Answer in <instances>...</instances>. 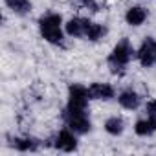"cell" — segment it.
I'll return each instance as SVG.
<instances>
[{
	"label": "cell",
	"instance_id": "cell-12",
	"mask_svg": "<svg viewBox=\"0 0 156 156\" xmlns=\"http://www.w3.org/2000/svg\"><path fill=\"white\" fill-rule=\"evenodd\" d=\"M134 134L140 136V138H149L152 134H156V118L154 116H145V118H140L136 119L134 123Z\"/></svg>",
	"mask_w": 156,
	"mask_h": 156
},
{
	"label": "cell",
	"instance_id": "cell-4",
	"mask_svg": "<svg viewBox=\"0 0 156 156\" xmlns=\"http://www.w3.org/2000/svg\"><path fill=\"white\" fill-rule=\"evenodd\" d=\"M88 103H90L88 87H85L81 83H72L68 87L64 108H68V110H88Z\"/></svg>",
	"mask_w": 156,
	"mask_h": 156
},
{
	"label": "cell",
	"instance_id": "cell-16",
	"mask_svg": "<svg viewBox=\"0 0 156 156\" xmlns=\"http://www.w3.org/2000/svg\"><path fill=\"white\" fill-rule=\"evenodd\" d=\"M79 4H81V8L88 9L90 13H98L99 11V2L98 0H79Z\"/></svg>",
	"mask_w": 156,
	"mask_h": 156
},
{
	"label": "cell",
	"instance_id": "cell-7",
	"mask_svg": "<svg viewBox=\"0 0 156 156\" xmlns=\"http://www.w3.org/2000/svg\"><path fill=\"white\" fill-rule=\"evenodd\" d=\"M87 26H88V19L75 15V17H70L64 22V31L70 39H85Z\"/></svg>",
	"mask_w": 156,
	"mask_h": 156
},
{
	"label": "cell",
	"instance_id": "cell-17",
	"mask_svg": "<svg viewBox=\"0 0 156 156\" xmlns=\"http://www.w3.org/2000/svg\"><path fill=\"white\" fill-rule=\"evenodd\" d=\"M145 112H147L149 116H154V118H156V98H152L151 101H147V105H145Z\"/></svg>",
	"mask_w": 156,
	"mask_h": 156
},
{
	"label": "cell",
	"instance_id": "cell-11",
	"mask_svg": "<svg viewBox=\"0 0 156 156\" xmlns=\"http://www.w3.org/2000/svg\"><path fill=\"white\" fill-rule=\"evenodd\" d=\"M149 19V9L136 4V6H130L127 11H125V22L130 26V28H140L147 22Z\"/></svg>",
	"mask_w": 156,
	"mask_h": 156
},
{
	"label": "cell",
	"instance_id": "cell-14",
	"mask_svg": "<svg viewBox=\"0 0 156 156\" xmlns=\"http://www.w3.org/2000/svg\"><path fill=\"white\" fill-rule=\"evenodd\" d=\"M125 127H127L125 119H123L121 116H118V114H114V116L107 118V119H105V123H103L105 132H107L108 136H114V138L121 136V134L125 132Z\"/></svg>",
	"mask_w": 156,
	"mask_h": 156
},
{
	"label": "cell",
	"instance_id": "cell-8",
	"mask_svg": "<svg viewBox=\"0 0 156 156\" xmlns=\"http://www.w3.org/2000/svg\"><path fill=\"white\" fill-rule=\"evenodd\" d=\"M116 99H118V105L123 110H138L141 107V96L134 88H130V87L129 88H123L116 96Z\"/></svg>",
	"mask_w": 156,
	"mask_h": 156
},
{
	"label": "cell",
	"instance_id": "cell-13",
	"mask_svg": "<svg viewBox=\"0 0 156 156\" xmlns=\"http://www.w3.org/2000/svg\"><path fill=\"white\" fill-rule=\"evenodd\" d=\"M108 33V28L101 22H94V20H88V26H87V31H85V41L88 42H99L107 37Z\"/></svg>",
	"mask_w": 156,
	"mask_h": 156
},
{
	"label": "cell",
	"instance_id": "cell-3",
	"mask_svg": "<svg viewBox=\"0 0 156 156\" xmlns=\"http://www.w3.org/2000/svg\"><path fill=\"white\" fill-rule=\"evenodd\" d=\"M62 121L77 136H85V134L92 132V119H90L87 110H68V108H64L62 110Z\"/></svg>",
	"mask_w": 156,
	"mask_h": 156
},
{
	"label": "cell",
	"instance_id": "cell-5",
	"mask_svg": "<svg viewBox=\"0 0 156 156\" xmlns=\"http://www.w3.org/2000/svg\"><path fill=\"white\" fill-rule=\"evenodd\" d=\"M136 61L141 68H152L156 66V39L145 37L141 44L136 50Z\"/></svg>",
	"mask_w": 156,
	"mask_h": 156
},
{
	"label": "cell",
	"instance_id": "cell-15",
	"mask_svg": "<svg viewBox=\"0 0 156 156\" xmlns=\"http://www.w3.org/2000/svg\"><path fill=\"white\" fill-rule=\"evenodd\" d=\"M4 4L17 17H26V15H30L33 11L31 0H4Z\"/></svg>",
	"mask_w": 156,
	"mask_h": 156
},
{
	"label": "cell",
	"instance_id": "cell-1",
	"mask_svg": "<svg viewBox=\"0 0 156 156\" xmlns=\"http://www.w3.org/2000/svg\"><path fill=\"white\" fill-rule=\"evenodd\" d=\"M37 26H39L41 37L48 44H51V46H64V39L68 35L64 31V20H62L61 13H55V11L42 13L39 17V20H37Z\"/></svg>",
	"mask_w": 156,
	"mask_h": 156
},
{
	"label": "cell",
	"instance_id": "cell-9",
	"mask_svg": "<svg viewBox=\"0 0 156 156\" xmlns=\"http://www.w3.org/2000/svg\"><path fill=\"white\" fill-rule=\"evenodd\" d=\"M9 147L19 152H37L41 149V141L33 136H11Z\"/></svg>",
	"mask_w": 156,
	"mask_h": 156
},
{
	"label": "cell",
	"instance_id": "cell-2",
	"mask_svg": "<svg viewBox=\"0 0 156 156\" xmlns=\"http://www.w3.org/2000/svg\"><path fill=\"white\" fill-rule=\"evenodd\" d=\"M132 59H136V50H134L132 42L125 37L112 46V50L107 57V66H108L112 75L121 77L127 72V66L130 64Z\"/></svg>",
	"mask_w": 156,
	"mask_h": 156
},
{
	"label": "cell",
	"instance_id": "cell-6",
	"mask_svg": "<svg viewBox=\"0 0 156 156\" xmlns=\"http://www.w3.org/2000/svg\"><path fill=\"white\" fill-rule=\"evenodd\" d=\"M51 145L57 151H61V152H75L77 147H79V140H77V134L73 130H70L68 127H64V129H61L55 134Z\"/></svg>",
	"mask_w": 156,
	"mask_h": 156
},
{
	"label": "cell",
	"instance_id": "cell-10",
	"mask_svg": "<svg viewBox=\"0 0 156 156\" xmlns=\"http://www.w3.org/2000/svg\"><path fill=\"white\" fill-rule=\"evenodd\" d=\"M88 92H90V99L94 101H112L118 96L116 88L110 83H92L88 87Z\"/></svg>",
	"mask_w": 156,
	"mask_h": 156
}]
</instances>
